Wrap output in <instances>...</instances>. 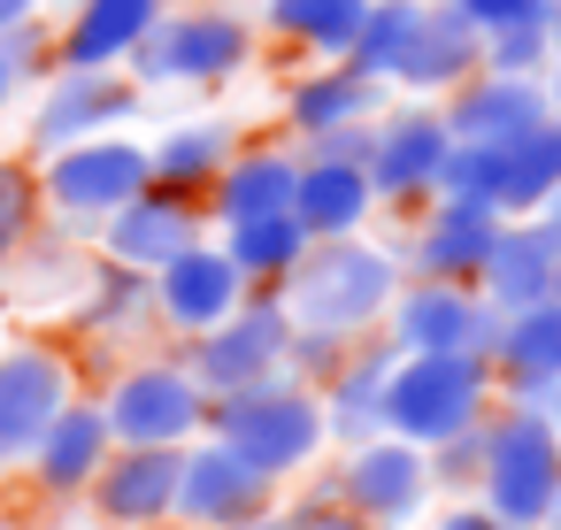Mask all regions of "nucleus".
<instances>
[{
    "label": "nucleus",
    "instance_id": "2",
    "mask_svg": "<svg viewBox=\"0 0 561 530\" xmlns=\"http://www.w3.org/2000/svg\"><path fill=\"white\" fill-rule=\"evenodd\" d=\"M208 438H224L239 461H254L270 484H285V476H300V469H316L323 461V446H331V430H323V400H316V384H300V377H262V384H239V392H216L208 400Z\"/></svg>",
    "mask_w": 561,
    "mask_h": 530
},
{
    "label": "nucleus",
    "instance_id": "5",
    "mask_svg": "<svg viewBox=\"0 0 561 530\" xmlns=\"http://www.w3.org/2000/svg\"><path fill=\"white\" fill-rule=\"evenodd\" d=\"M492 400H500L492 361H477V354H400L392 377H385V430L431 453V446L477 430L492 415Z\"/></svg>",
    "mask_w": 561,
    "mask_h": 530
},
{
    "label": "nucleus",
    "instance_id": "24",
    "mask_svg": "<svg viewBox=\"0 0 561 530\" xmlns=\"http://www.w3.org/2000/svg\"><path fill=\"white\" fill-rule=\"evenodd\" d=\"M116 453V438H108V415H101V400H70L55 423H47V438L32 446V484L47 492V499H85V484L101 476V461Z\"/></svg>",
    "mask_w": 561,
    "mask_h": 530
},
{
    "label": "nucleus",
    "instance_id": "35",
    "mask_svg": "<svg viewBox=\"0 0 561 530\" xmlns=\"http://www.w3.org/2000/svg\"><path fill=\"white\" fill-rule=\"evenodd\" d=\"M39 216H47V200H39V170H32V162H0V285H9L16 254L32 246Z\"/></svg>",
    "mask_w": 561,
    "mask_h": 530
},
{
    "label": "nucleus",
    "instance_id": "33",
    "mask_svg": "<svg viewBox=\"0 0 561 530\" xmlns=\"http://www.w3.org/2000/svg\"><path fill=\"white\" fill-rule=\"evenodd\" d=\"M423 9H431V0H369V16H362V32H354V47H346V70L392 93V78H400V62H408V39H415V24H423Z\"/></svg>",
    "mask_w": 561,
    "mask_h": 530
},
{
    "label": "nucleus",
    "instance_id": "13",
    "mask_svg": "<svg viewBox=\"0 0 561 530\" xmlns=\"http://www.w3.org/2000/svg\"><path fill=\"white\" fill-rule=\"evenodd\" d=\"M78 400V361L47 338L0 346V469H24L47 423Z\"/></svg>",
    "mask_w": 561,
    "mask_h": 530
},
{
    "label": "nucleus",
    "instance_id": "40",
    "mask_svg": "<svg viewBox=\"0 0 561 530\" xmlns=\"http://www.w3.org/2000/svg\"><path fill=\"white\" fill-rule=\"evenodd\" d=\"M369 139H377V116H369V124H339V131L308 139L300 154H316V162H354V170H362V162H369Z\"/></svg>",
    "mask_w": 561,
    "mask_h": 530
},
{
    "label": "nucleus",
    "instance_id": "16",
    "mask_svg": "<svg viewBox=\"0 0 561 530\" xmlns=\"http://www.w3.org/2000/svg\"><path fill=\"white\" fill-rule=\"evenodd\" d=\"M247 292H254V285L239 277V262H231L216 239H201V246H185L178 262L154 269V323L178 331V338H201V331H216Z\"/></svg>",
    "mask_w": 561,
    "mask_h": 530
},
{
    "label": "nucleus",
    "instance_id": "3",
    "mask_svg": "<svg viewBox=\"0 0 561 530\" xmlns=\"http://www.w3.org/2000/svg\"><path fill=\"white\" fill-rule=\"evenodd\" d=\"M254 55H262L254 16L224 9V0H193V9L170 0L154 16V32L124 55V78L139 93H154V85H231V78L254 70Z\"/></svg>",
    "mask_w": 561,
    "mask_h": 530
},
{
    "label": "nucleus",
    "instance_id": "10",
    "mask_svg": "<svg viewBox=\"0 0 561 530\" xmlns=\"http://www.w3.org/2000/svg\"><path fill=\"white\" fill-rule=\"evenodd\" d=\"M385 338L400 354H477L492 361L500 346V308L477 285H438V277H408L385 308Z\"/></svg>",
    "mask_w": 561,
    "mask_h": 530
},
{
    "label": "nucleus",
    "instance_id": "32",
    "mask_svg": "<svg viewBox=\"0 0 561 530\" xmlns=\"http://www.w3.org/2000/svg\"><path fill=\"white\" fill-rule=\"evenodd\" d=\"M362 16H369V0H262V24L316 62H346Z\"/></svg>",
    "mask_w": 561,
    "mask_h": 530
},
{
    "label": "nucleus",
    "instance_id": "39",
    "mask_svg": "<svg viewBox=\"0 0 561 530\" xmlns=\"http://www.w3.org/2000/svg\"><path fill=\"white\" fill-rule=\"evenodd\" d=\"M477 461H484V423L477 430H461V438H446V446H431V484H477Z\"/></svg>",
    "mask_w": 561,
    "mask_h": 530
},
{
    "label": "nucleus",
    "instance_id": "19",
    "mask_svg": "<svg viewBox=\"0 0 561 530\" xmlns=\"http://www.w3.org/2000/svg\"><path fill=\"white\" fill-rule=\"evenodd\" d=\"M178 453H185V446H116V453L101 461V476L85 484L93 515L116 522V530H154V522H170V507H178Z\"/></svg>",
    "mask_w": 561,
    "mask_h": 530
},
{
    "label": "nucleus",
    "instance_id": "12",
    "mask_svg": "<svg viewBox=\"0 0 561 530\" xmlns=\"http://www.w3.org/2000/svg\"><path fill=\"white\" fill-rule=\"evenodd\" d=\"M331 492H339L369 530H408V522H423V507H431V492H438V484H431V453H423V446H408V438L377 430V438L346 446V461H339Z\"/></svg>",
    "mask_w": 561,
    "mask_h": 530
},
{
    "label": "nucleus",
    "instance_id": "21",
    "mask_svg": "<svg viewBox=\"0 0 561 530\" xmlns=\"http://www.w3.org/2000/svg\"><path fill=\"white\" fill-rule=\"evenodd\" d=\"M392 361H400V346H392L385 331H369V338H354L346 361L316 384L331 446H362V438L385 430V377H392Z\"/></svg>",
    "mask_w": 561,
    "mask_h": 530
},
{
    "label": "nucleus",
    "instance_id": "22",
    "mask_svg": "<svg viewBox=\"0 0 561 530\" xmlns=\"http://www.w3.org/2000/svg\"><path fill=\"white\" fill-rule=\"evenodd\" d=\"M492 384H500V400H523V407H546L553 400V384H561V300H538V308L500 315Z\"/></svg>",
    "mask_w": 561,
    "mask_h": 530
},
{
    "label": "nucleus",
    "instance_id": "7",
    "mask_svg": "<svg viewBox=\"0 0 561 530\" xmlns=\"http://www.w3.org/2000/svg\"><path fill=\"white\" fill-rule=\"evenodd\" d=\"M101 415L116 446H193L208 430V392L193 384L185 354H147L108 377Z\"/></svg>",
    "mask_w": 561,
    "mask_h": 530
},
{
    "label": "nucleus",
    "instance_id": "11",
    "mask_svg": "<svg viewBox=\"0 0 561 530\" xmlns=\"http://www.w3.org/2000/svg\"><path fill=\"white\" fill-rule=\"evenodd\" d=\"M139 108H147V93L124 70H47L32 124H24V147H32V162H47L55 147H78L93 131H124Z\"/></svg>",
    "mask_w": 561,
    "mask_h": 530
},
{
    "label": "nucleus",
    "instance_id": "47",
    "mask_svg": "<svg viewBox=\"0 0 561 530\" xmlns=\"http://www.w3.org/2000/svg\"><path fill=\"white\" fill-rule=\"evenodd\" d=\"M546 530H561V492H553V515H546Z\"/></svg>",
    "mask_w": 561,
    "mask_h": 530
},
{
    "label": "nucleus",
    "instance_id": "29",
    "mask_svg": "<svg viewBox=\"0 0 561 530\" xmlns=\"http://www.w3.org/2000/svg\"><path fill=\"white\" fill-rule=\"evenodd\" d=\"M231 154H239V124H224V116H185V124H170V131L147 147V170H154V185L208 200V185L224 177Z\"/></svg>",
    "mask_w": 561,
    "mask_h": 530
},
{
    "label": "nucleus",
    "instance_id": "42",
    "mask_svg": "<svg viewBox=\"0 0 561 530\" xmlns=\"http://www.w3.org/2000/svg\"><path fill=\"white\" fill-rule=\"evenodd\" d=\"M431 530H507V522H500V515H484V507L469 499V507H446V515H438Z\"/></svg>",
    "mask_w": 561,
    "mask_h": 530
},
{
    "label": "nucleus",
    "instance_id": "17",
    "mask_svg": "<svg viewBox=\"0 0 561 530\" xmlns=\"http://www.w3.org/2000/svg\"><path fill=\"white\" fill-rule=\"evenodd\" d=\"M477 292L515 315V308H538V300H561V231L546 216H507L484 269H477Z\"/></svg>",
    "mask_w": 561,
    "mask_h": 530
},
{
    "label": "nucleus",
    "instance_id": "14",
    "mask_svg": "<svg viewBox=\"0 0 561 530\" xmlns=\"http://www.w3.org/2000/svg\"><path fill=\"white\" fill-rule=\"evenodd\" d=\"M446 147H454V131H446V116L431 101H408V108L377 116V139H369V162H362L369 185H377V208H392V216L423 208L438 193Z\"/></svg>",
    "mask_w": 561,
    "mask_h": 530
},
{
    "label": "nucleus",
    "instance_id": "20",
    "mask_svg": "<svg viewBox=\"0 0 561 530\" xmlns=\"http://www.w3.org/2000/svg\"><path fill=\"white\" fill-rule=\"evenodd\" d=\"M446 131L454 139H484V147H507L523 131H538L553 108H546V78H507V70H469L446 101H438Z\"/></svg>",
    "mask_w": 561,
    "mask_h": 530
},
{
    "label": "nucleus",
    "instance_id": "30",
    "mask_svg": "<svg viewBox=\"0 0 561 530\" xmlns=\"http://www.w3.org/2000/svg\"><path fill=\"white\" fill-rule=\"evenodd\" d=\"M561 193V116H546L538 131L500 147V177H492V208L500 216H538Z\"/></svg>",
    "mask_w": 561,
    "mask_h": 530
},
{
    "label": "nucleus",
    "instance_id": "44",
    "mask_svg": "<svg viewBox=\"0 0 561 530\" xmlns=\"http://www.w3.org/2000/svg\"><path fill=\"white\" fill-rule=\"evenodd\" d=\"M546 108H553V116H561V55H553V62H546Z\"/></svg>",
    "mask_w": 561,
    "mask_h": 530
},
{
    "label": "nucleus",
    "instance_id": "31",
    "mask_svg": "<svg viewBox=\"0 0 561 530\" xmlns=\"http://www.w3.org/2000/svg\"><path fill=\"white\" fill-rule=\"evenodd\" d=\"M216 246H224V254L239 262V277H247V285H270V292H277V285H285V277L300 269V254H308L316 239L300 231V216H293V208H277V216H247V223H224V231H216Z\"/></svg>",
    "mask_w": 561,
    "mask_h": 530
},
{
    "label": "nucleus",
    "instance_id": "37",
    "mask_svg": "<svg viewBox=\"0 0 561 530\" xmlns=\"http://www.w3.org/2000/svg\"><path fill=\"white\" fill-rule=\"evenodd\" d=\"M492 177H500V147L454 139L446 162H438V193L431 200H477V208H492Z\"/></svg>",
    "mask_w": 561,
    "mask_h": 530
},
{
    "label": "nucleus",
    "instance_id": "36",
    "mask_svg": "<svg viewBox=\"0 0 561 530\" xmlns=\"http://www.w3.org/2000/svg\"><path fill=\"white\" fill-rule=\"evenodd\" d=\"M47 70H55V32H47V16L16 24V32H0V116H9L16 93L39 85Z\"/></svg>",
    "mask_w": 561,
    "mask_h": 530
},
{
    "label": "nucleus",
    "instance_id": "4",
    "mask_svg": "<svg viewBox=\"0 0 561 530\" xmlns=\"http://www.w3.org/2000/svg\"><path fill=\"white\" fill-rule=\"evenodd\" d=\"M561 492V430L546 407L492 400L484 415V461H477V507L500 515L507 530H546Z\"/></svg>",
    "mask_w": 561,
    "mask_h": 530
},
{
    "label": "nucleus",
    "instance_id": "43",
    "mask_svg": "<svg viewBox=\"0 0 561 530\" xmlns=\"http://www.w3.org/2000/svg\"><path fill=\"white\" fill-rule=\"evenodd\" d=\"M32 16H47V0H0V32H16V24H32Z\"/></svg>",
    "mask_w": 561,
    "mask_h": 530
},
{
    "label": "nucleus",
    "instance_id": "28",
    "mask_svg": "<svg viewBox=\"0 0 561 530\" xmlns=\"http://www.w3.org/2000/svg\"><path fill=\"white\" fill-rule=\"evenodd\" d=\"M369 116H385V85L354 78L346 62L300 70V78H293V93H285V131H293L300 147H308V139H323V131H339V124H369Z\"/></svg>",
    "mask_w": 561,
    "mask_h": 530
},
{
    "label": "nucleus",
    "instance_id": "1",
    "mask_svg": "<svg viewBox=\"0 0 561 530\" xmlns=\"http://www.w3.org/2000/svg\"><path fill=\"white\" fill-rule=\"evenodd\" d=\"M400 285H408L400 254L362 231V239H316V246L300 254V269L277 285V300H285V315H293L300 331L369 338V331H385V308H392Z\"/></svg>",
    "mask_w": 561,
    "mask_h": 530
},
{
    "label": "nucleus",
    "instance_id": "23",
    "mask_svg": "<svg viewBox=\"0 0 561 530\" xmlns=\"http://www.w3.org/2000/svg\"><path fill=\"white\" fill-rule=\"evenodd\" d=\"M293 185H300V147H285V139H239V154L224 162V177L208 185V223L224 231V223H247V216H277V208H293Z\"/></svg>",
    "mask_w": 561,
    "mask_h": 530
},
{
    "label": "nucleus",
    "instance_id": "48",
    "mask_svg": "<svg viewBox=\"0 0 561 530\" xmlns=\"http://www.w3.org/2000/svg\"><path fill=\"white\" fill-rule=\"evenodd\" d=\"M0 530H9V515H0Z\"/></svg>",
    "mask_w": 561,
    "mask_h": 530
},
{
    "label": "nucleus",
    "instance_id": "25",
    "mask_svg": "<svg viewBox=\"0 0 561 530\" xmlns=\"http://www.w3.org/2000/svg\"><path fill=\"white\" fill-rule=\"evenodd\" d=\"M170 0H78L55 32V70H124V55L154 32Z\"/></svg>",
    "mask_w": 561,
    "mask_h": 530
},
{
    "label": "nucleus",
    "instance_id": "18",
    "mask_svg": "<svg viewBox=\"0 0 561 530\" xmlns=\"http://www.w3.org/2000/svg\"><path fill=\"white\" fill-rule=\"evenodd\" d=\"M500 208H477V200H423V223L400 254L408 277H438V285H477L492 239H500Z\"/></svg>",
    "mask_w": 561,
    "mask_h": 530
},
{
    "label": "nucleus",
    "instance_id": "9",
    "mask_svg": "<svg viewBox=\"0 0 561 530\" xmlns=\"http://www.w3.org/2000/svg\"><path fill=\"white\" fill-rule=\"evenodd\" d=\"M270 515H277V484L254 461H239L224 438L201 430L178 453V507H170V522H185V530H262Z\"/></svg>",
    "mask_w": 561,
    "mask_h": 530
},
{
    "label": "nucleus",
    "instance_id": "15",
    "mask_svg": "<svg viewBox=\"0 0 561 530\" xmlns=\"http://www.w3.org/2000/svg\"><path fill=\"white\" fill-rule=\"evenodd\" d=\"M101 254L108 262H124V269H162V262H178L185 246H201L208 239V208L193 200V193H170V185H147V193H131L101 231Z\"/></svg>",
    "mask_w": 561,
    "mask_h": 530
},
{
    "label": "nucleus",
    "instance_id": "26",
    "mask_svg": "<svg viewBox=\"0 0 561 530\" xmlns=\"http://www.w3.org/2000/svg\"><path fill=\"white\" fill-rule=\"evenodd\" d=\"M469 70H484V32L461 16V9H446V0H431L423 9V24H415V39H408V62H400V93H415V101H446Z\"/></svg>",
    "mask_w": 561,
    "mask_h": 530
},
{
    "label": "nucleus",
    "instance_id": "34",
    "mask_svg": "<svg viewBox=\"0 0 561 530\" xmlns=\"http://www.w3.org/2000/svg\"><path fill=\"white\" fill-rule=\"evenodd\" d=\"M147 315H154V277H147V269H124V262H108V254H93L85 300H78V331L108 338V331H131V323H147Z\"/></svg>",
    "mask_w": 561,
    "mask_h": 530
},
{
    "label": "nucleus",
    "instance_id": "41",
    "mask_svg": "<svg viewBox=\"0 0 561 530\" xmlns=\"http://www.w3.org/2000/svg\"><path fill=\"white\" fill-rule=\"evenodd\" d=\"M446 9H461L477 32H500V24H515V16H538L546 0H446Z\"/></svg>",
    "mask_w": 561,
    "mask_h": 530
},
{
    "label": "nucleus",
    "instance_id": "45",
    "mask_svg": "<svg viewBox=\"0 0 561 530\" xmlns=\"http://www.w3.org/2000/svg\"><path fill=\"white\" fill-rule=\"evenodd\" d=\"M538 216H546V223H553V231H561V193H553V200H546V208H538Z\"/></svg>",
    "mask_w": 561,
    "mask_h": 530
},
{
    "label": "nucleus",
    "instance_id": "46",
    "mask_svg": "<svg viewBox=\"0 0 561 530\" xmlns=\"http://www.w3.org/2000/svg\"><path fill=\"white\" fill-rule=\"evenodd\" d=\"M546 415H553V430H561V384H553V400H546Z\"/></svg>",
    "mask_w": 561,
    "mask_h": 530
},
{
    "label": "nucleus",
    "instance_id": "6",
    "mask_svg": "<svg viewBox=\"0 0 561 530\" xmlns=\"http://www.w3.org/2000/svg\"><path fill=\"white\" fill-rule=\"evenodd\" d=\"M32 170H39L47 216H62L70 231H101L131 193L154 185L147 139H131V131H93V139H78V147H55V154L32 162Z\"/></svg>",
    "mask_w": 561,
    "mask_h": 530
},
{
    "label": "nucleus",
    "instance_id": "27",
    "mask_svg": "<svg viewBox=\"0 0 561 530\" xmlns=\"http://www.w3.org/2000/svg\"><path fill=\"white\" fill-rule=\"evenodd\" d=\"M293 216L308 239H362L377 223V185L354 162H316L300 154V185H293Z\"/></svg>",
    "mask_w": 561,
    "mask_h": 530
},
{
    "label": "nucleus",
    "instance_id": "8",
    "mask_svg": "<svg viewBox=\"0 0 561 530\" xmlns=\"http://www.w3.org/2000/svg\"><path fill=\"white\" fill-rule=\"evenodd\" d=\"M285 346H293V315H285V300H277L270 285H254L216 331L185 338V369H193V384L216 400V392H239V384L277 377V369H285Z\"/></svg>",
    "mask_w": 561,
    "mask_h": 530
},
{
    "label": "nucleus",
    "instance_id": "38",
    "mask_svg": "<svg viewBox=\"0 0 561 530\" xmlns=\"http://www.w3.org/2000/svg\"><path fill=\"white\" fill-rule=\"evenodd\" d=\"M262 530H369V522H362V515H354V507H346V499H339V492L323 484V492H308V499L277 507V515H270Z\"/></svg>",
    "mask_w": 561,
    "mask_h": 530
}]
</instances>
